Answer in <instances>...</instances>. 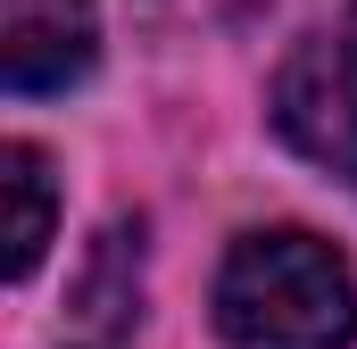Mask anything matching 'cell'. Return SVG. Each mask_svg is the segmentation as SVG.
<instances>
[{
	"label": "cell",
	"mask_w": 357,
	"mask_h": 349,
	"mask_svg": "<svg viewBox=\"0 0 357 349\" xmlns=\"http://www.w3.org/2000/svg\"><path fill=\"white\" fill-rule=\"evenodd\" d=\"M274 125H282V142L299 158H316L333 183L357 191V8L341 25L307 34L282 59V75H274Z\"/></svg>",
	"instance_id": "cell-2"
},
{
	"label": "cell",
	"mask_w": 357,
	"mask_h": 349,
	"mask_svg": "<svg viewBox=\"0 0 357 349\" xmlns=\"http://www.w3.org/2000/svg\"><path fill=\"white\" fill-rule=\"evenodd\" d=\"M216 333L233 349H349L357 333L349 258L307 225L241 233L216 266Z\"/></svg>",
	"instance_id": "cell-1"
},
{
	"label": "cell",
	"mask_w": 357,
	"mask_h": 349,
	"mask_svg": "<svg viewBox=\"0 0 357 349\" xmlns=\"http://www.w3.org/2000/svg\"><path fill=\"white\" fill-rule=\"evenodd\" d=\"M0 191H8V274L25 283L42 250H50V225H59V183H50V158L33 142H8L0 150Z\"/></svg>",
	"instance_id": "cell-4"
},
{
	"label": "cell",
	"mask_w": 357,
	"mask_h": 349,
	"mask_svg": "<svg viewBox=\"0 0 357 349\" xmlns=\"http://www.w3.org/2000/svg\"><path fill=\"white\" fill-rule=\"evenodd\" d=\"M91 67V0H0L8 91H67Z\"/></svg>",
	"instance_id": "cell-3"
}]
</instances>
